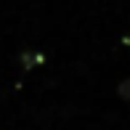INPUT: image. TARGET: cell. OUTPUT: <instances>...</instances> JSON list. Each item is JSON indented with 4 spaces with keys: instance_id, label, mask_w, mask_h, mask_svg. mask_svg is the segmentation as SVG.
I'll use <instances>...</instances> for the list:
<instances>
[{
    "instance_id": "1",
    "label": "cell",
    "mask_w": 130,
    "mask_h": 130,
    "mask_svg": "<svg viewBox=\"0 0 130 130\" xmlns=\"http://www.w3.org/2000/svg\"><path fill=\"white\" fill-rule=\"evenodd\" d=\"M120 96H122V98H130V80H125V82H122V88H120Z\"/></svg>"
}]
</instances>
